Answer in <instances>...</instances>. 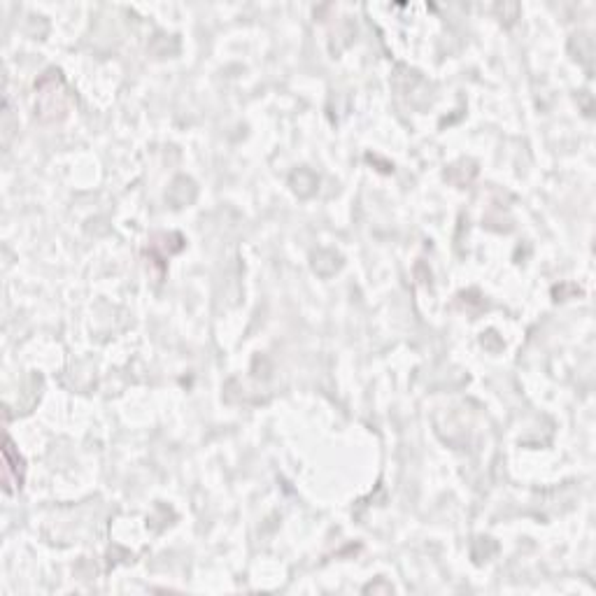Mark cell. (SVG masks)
I'll return each mask as SVG.
<instances>
[{"label":"cell","instance_id":"cell-1","mask_svg":"<svg viewBox=\"0 0 596 596\" xmlns=\"http://www.w3.org/2000/svg\"><path fill=\"white\" fill-rule=\"evenodd\" d=\"M73 108V94L66 87V80L59 70H47L35 82V117L42 124H56L68 117Z\"/></svg>","mask_w":596,"mask_h":596},{"label":"cell","instance_id":"cell-2","mask_svg":"<svg viewBox=\"0 0 596 596\" xmlns=\"http://www.w3.org/2000/svg\"><path fill=\"white\" fill-rule=\"evenodd\" d=\"M24 459L17 447H14L12 438H5V447H3V489L7 494L19 492L21 485H24Z\"/></svg>","mask_w":596,"mask_h":596}]
</instances>
